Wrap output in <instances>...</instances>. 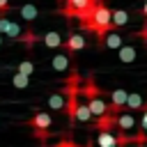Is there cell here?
Returning a JSON list of instances; mask_svg holds the SVG:
<instances>
[{"label":"cell","mask_w":147,"mask_h":147,"mask_svg":"<svg viewBox=\"0 0 147 147\" xmlns=\"http://www.w3.org/2000/svg\"><path fill=\"white\" fill-rule=\"evenodd\" d=\"M83 28L90 30V32H94V34H96V41L103 44V37L113 30V11H110L103 2L96 0L94 7H92V14H90V18L83 23Z\"/></svg>","instance_id":"6da1fadb"},{"label":"cell","mask_w":147,"mask_h":147,"mask_svg":"<svg viewBox=\"0 0 147 147\" xmlns=\"http://www.w3.org/2000/svg\"><path fill=\"white\" fill-rule=\"evenodd\" d=\"M32 129H34V136L44 142L46 138H48V129H51V124H53V119H51V115L48 113H44V110H39V113H34L32 117H30V122H28Z\"/></svg>","instance_id":"7a4b0ae2"},{"label":"cell","mask_w":147,"mask_h":147,"mask_svg":"<svg viewBox=\"0 0 147 147\" xmlns=\"http://www.w3.org/2000/svg\"><path fill=\"white\" fill-rule=\"evenodd\" d=\"M126 90H113L110 92V103H108V113L110 115H119L122 110H126Z\"/></svg>","instance_id":"3957f363"},{"label":"cell","mask_w":147,"mask_h":147,"mask_svg":"<svg viewBox=\"0 0 147 147\" xmlns=\"http://www.w3.org/2000/svg\"><path fill=\"white\" fill-rule=\"evenodd\" d=\"M136 126V117H133V113H119V115H115V129L119 131V133H129L131 129Z\"/></svg>","instance_id":"277c9868"},{"label":"cell","mask_w":147,"mask_h":147,"mask_svg":"<svg viewBox=\"0 0 147 147\" xmlns=\"http://www.w3.org/2000/svg\"><path fill=\"white\" fill-rule=\"evenodd\" d=\"M62 44H64V51L67 53H76V51H83L85 48V37L78 34V32H71Z\"/></svg>","instance_id":"5b68a950"},{"label":"cell","mask_w":147,"mask_h":147,"mask_svg":"<svg viewBox=\"0 0 147 147\" xmlns=\"http://www.w3.org/2000/svg\"><path fill=\"white\" fill-rule=\"evenodd\" d=\"M94 129H96V131H113V129H115V115H110V113L99 115L96 122H94Z\"/></svg>","instance_id":"8992f818"},{"label":"cell","mask_w":147,"mask_h":147,"mask_svg":"<svg viewBox=\"0 0 147 147\" xmlns=\"http://www.w3.org/2000/svg\"><path fill=\"white\" fill-rule=\"evenodd\" d=\"M87 106H90V110H92V117H99V115L108 113V103H106L101 96H92V99H87Z\"/></svg>","instance_id":"52a82bcc"},{"label":"cell","mask_w":147,"mask_h":147,"mask_svg":"<svg viewBox=\"0 0 147 147\" xmlns=\"http://www.w3.org/2000/svg\"><path fill=\"white\" fill-rule=\"evenodd\" d=\"M96 147H117V136L113 131H99Z\"/></svg>","instance_id":"ba28073f"},{"label":"cell","mask_w":147,"mask_h":147,"mask_svg":"<svg viewBox=\"0 0 147 147\" xmlns=\"http://www.w3.org/2000/svg\"><path fill=\"white\" fill-rule=\"evenodd\" d=\"M48 108H51V110H64V108H67V96H64V92L51 94V96H48Z\"/></svg>","instance_id":"9c48e42d"},{"label":"cell","mask_w":147,"mask_h":147,"mask_svg":"<svg viewBox=\"0 0 147 147\" xmlns=\"http://www.w3.org/2000/svg\"><path fill=\"white\" fill-rule=\"evenodd\" d=\"M80 92L85 94V99H92V96H101L103 92L96 87V83H94V78H87L85 83H83V87H80Z\"/></svg>","instance_id":"30bf717a"},{"label":"cell","mask_w":147,"mask_h":147,"mask_svg":"<svg viewBox=\"0 0 147 147\" xmlns=\"http://www.w3.org/2000/svg\"><path fill=\"white\" fill-rule=\"evenodd\" d=\"M142 106H145L142 96H140L138 92H129V96H126V110H129V113H133V110H142Z\"/></svg>","instance_id":"8fae6325"},{"label":"cell","mask_w":147,"mask_h":147,"mask_svg":"<svg viewBox=\"0 0 147 147\" xmlns=\"http://www.w3.org/2000/svg\"><path fill=\"white\" fill-rule=\"evenodd\" d=\"M122 44H124V39H122L117 32H108V34L103 37V46H106V48H113V51H117Z\"/></svg>","instance_id":"7c38bea8"},{"label":"cell","mask_w":147,"mask_h":147,"mask_svg":"<svg viewBox=\"0 0 147 147\" xmlns=\"http://www.w3.org/2000/svg\"><path fill=\"white\" fill-rule=\"evenodd\" d=\"M41 41H44V46H48V48H60V46H62V37H60L57 32H46V34L41 37Z\"/></svg>","instance_id":"4fadbf2b"},{"label":"cell","mask_w":147,"mask_h":147,"mask_svg":"<svg viewBox=\"0 0 147 147\" xmlns=\"http://www.w3.org/2000/svg\"><path fill=\"white\" fill-rule=\"evenodd\" d=\"M51 64H53V69H55V71H67V69H69V55L57 53V55L51 60Z\"/></svg>","instance_id":"5bb4252c"},{"label":"cell","mask_w":147,"mask_h":147,"mask_svg":"<svg viewBox=\"0 0 147 147\" xmlns=\"http://www.w3.org/2000/svg\"><path fill=\"white\" fill-rule=\"evenodd\" d=\"M90 119H92V110H90V106H87V103H78V108H76V122L87 124Z\"/></svg>","instance_id":"9a60e30c"},{"label":"cell","mask_w":147,"mask_h":147,"mask_svg":"<svg viewBox=\"0 0 147 147\" xmlns=\"http://www.w3.org/2000/svg\"><path fill=\"white\" fill-rule=\"evenodd\" d=\"M117 53H119V62H133L136 60V48L133 46H119L117 48Z\"/></svg>","instance_id":"2e32d148"},{"label":"cell","mask_w":147,"mask_h":147,"mask_svg":"<svg viewBox=\"0 0 147 147\" xmlns=\"http://www.w3.org/2000/svg\"><path fill=\"white\" fill-rule=\"evenodd\" d=\"M37 39H39V37H37V34H34L32 30H23V32L18 34V41H23L28 51H30V48H32V46L37 44Z\"/></svg>","instance_id":"e0dca14e"},{"label":"cell","mask_w":147,"mask_h":147,"mask_svg":"<svg viewBox=\"0 0 147 147\" xmlns=\"http://www.w3.org/2000/svg\"><path fill=\"white\" fill-rule=\"evenodd\" d=\"M18 14H21V18H25V21H34L39 11H37V7H34V5H30V2H28V5H23V7L18 9Z\"/></svg>","instance_id":"ac0fdd59"},{"label":"cell","mask_w":147,"mask_h":147,"mask_svg":"<svg viewBox=\"0 0 147 147\" xmlns=\"http://www.w3.org/2000/svg\"><path fill=\"white\" fill-rule=\"evenodd\" d=\"M126 23H129V14L124 9H115L113 11V28H122Z\"/></svg>","instance_id":"d6986e66"},{"label":"cell","mask_w":147,"mask_h":147,"mask_svg":"<svg viewBox=\"0 0 147 147\" xmlns=\"http://www.w3.org/2000/svg\"><path fill=\"white\" fill-rule=\"evenodd\" d=\"M11 85L14 87H18V90H25L28 85H30V76H25V74H14V78H11Z\"/></svg>","instance_id":"ffe728a7"},{"label":"cell","mask_w":147,"mask_h":147,"mask_svg":"<svg viewBox=\"0 0 147 147\" xmlns=\"http://www.w3.org/2000/svg\"><path fill=\"white\" fill-rule=\"evenodd\" d=\"M16 71H18V74H25V76H30V74L34 71V64H32L30 60H23V62L18 64V69H16Z\"/></svg>","instance_id":"44dd1931"},{"label":"cell","mask_w":147,"mask_h":147,"mask_svg":"<svg viewBox=\"0 0 147 147\" xmlns=\"http://www.w3.org/2000/svg\"><path fill=\"white\" fill-rule=\"evenodd\" d=\"M23 30L18 28V23H14L11 21V25H9V30H7V37H11V39H18V34H21Z\"/></svg>","instance_id":"7402d4cb"},{"label":"cell","mask_w":147,"mask_h":147,"mask_svg":"<svg viewBox=\"0 0 147 147\" xmlns=\"http://www.w3.org/2000/svg\"><path fill=\"white\" fill-rule=\"evenodd\" d=\"M9 25H11V21H9V18H5V16H0V34H7Z\"/></svg>","instance_id":"603a6c76"},{"label":"cell","mask_w":147,"mask_h":147,"mask_svg":"<svg viewBox=\"0 0 147 147\" xmlns=\"http://www.w3.org/2000/svg\"><path fill=\"white\" fill-rule=\"evenodd\" d=\"M11 11V5H9V0H0V16H7Z\"/></svg>","instance_id":"cb8c5ba5"},{"label":"cell","mask_w":147,"mask_h":147,"mask_svg":"<svg viewBox=\"0 0 147 147\" xmlns=\"http://www.w3.org/2000/svg\"><path fill=\"white\" fill-rule=\"evenodd\" d=\"M140 129H142V131H147V101H145V106H142V119H140Z\"/></svg>","instance_id":"d4e9b609"},{"label":"cell","mask_w":147,"mask_h":147,"mask_svg":"<svg viewBox=\"0 0 147 147\" xmlns=\"http://www.w3.org/2000/svg\"><path fill=\"white\" fill-rule=\"evenodd\" d=\"M55 147H76V142H71V140H60Z\"/></svg>","instance_id":"484cf974"},{"label":"cell","mask_w":147,"mask_h":147,"mask_svg":"<svg viewBox=\"0 0 147 147\" xmlns=\"http://www.w3.org/2000/svg\"><path fill=\"white\" fill-rule=\"evenodd\" d=\"M142 16H145V21H147V0H145V5H142Z\"/></svg>","instance_id":"4316f807"},{"label":"cell","mask_w":147,"mask_h":147,"mask_svg":"<svg viewBox=\"0 0 147 147\" xmlns=\"http://www.w3.org/2000/svg\"><path fill=\"white\" fill-rule=\"evenodd\" d=\"M0 46H2V34H0Z\"/></svg>","instance_id":"83f0119b"},{"label":"cell","mask_w":147,"mask_h":147,"mask_svg":"<svg viewBox=\"0 0 147 147\" xmlns=\"http://www.w3.org/2000/svg\"><path fill=\"white\" fill-rule=\"evenodd\" d=\"M87 147H92V142H90V145H87Z\"/></svg>","instance_id":"f1b7e54d"}]
</instances>
